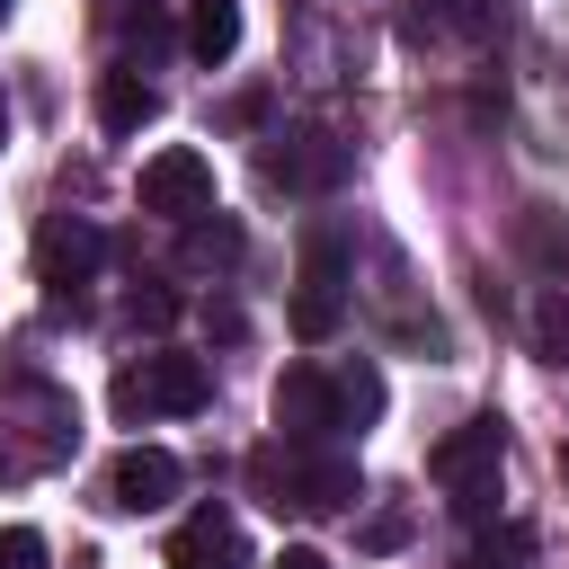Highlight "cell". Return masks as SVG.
<instances>
[{
  "mask_svg": "<svg viewBox=\"0 0 569 569\" xmlns=\"http://www.w3.org/2000/svg\"><path fill=\"white\" fill-rule=\"evenodd\" d=\"M249 320H240V302H222V293H204V338H240Z\"/></svg>",
  "mask_w": 569,
  "mask_h": 569,
  "instance_id": "cell-18",
  "label": "cell"
},
{
  "mask_svg": "<svg viewBox=\"0 0 569 569\" xmlns=\"http://www.w3.org/2000/svg\"><path fill=\"white\" fill-rule=\"evenodd\" d=\"M533 356L569 365V293H560V284H542V293H533Z\"/></svg>",
  "mask_w": 569,
  "mask_h": 569,
  "instance_id": "cell-14",
  "label": "cell"
},
{
  "mask_svg": "<svg viewBox=\"0 0 569 569\" xmlns=\"http://www.w3.org/2000/svg\"><path fill=\"white\" fill-rule=\"evenodd\" d=\"M338 311H347V258H338L329 240H311V258H302V293H293V338H329Z\"/></svg>",
  "mask_w": 569,
  "mask_h": 569,
  "instance_id": "cell-8",
  "label": "cell"
},
{
  "mask_svg": "<svg viewBox=\"0 0 569 569\" xmlns=\"http://www.w3.org/2000/svg\"><path fill=\"white\" fill-rule=\"evenodd\" d=\"M204 400H213V373H204L196 356H142V365L116 373V418H124V427H142V418H187V409H204Z\"/></svg>",
  "mask_w": 569,
  "mask_h": 569,
  "instance_id": "cell-2",
  "label": "cell"
},
{
  "mask_svg": "<svg viewBox=\"0 0 569 569\" xmlns=\"http://www.w3.org/2000/svg\"><path fill=\"white\" fill-rule=\"evenodd\" d=\"M365 542H373V551H400V542H409V516H373Z\"/></svg>",
  "mask_w": 569,
  "mask_h": 569,
  "instance_id": "cell-19",
  "label": "cell"
},
{
  "mask_svg": "<svg viewBox=\"0 0 569 569\" xmlns=\"http://www.w3.org/2000/svg\"><path fill=\"white\" fill-rule=\"evenodd\" d=\"M258 169H267L276 187H338V178H347V142H329L320 124H293V133H276V142L258 151Z\"/></svg>",
  "mask_w": 569,
  "mask_h": 569,
  "instance_id": "cell-6",
  "label": "cell"
},
{
  "mask_svg": "<svg viewBox=\"0 0 569 569\" xmlns=\"http://www.w3.org/2000/svg\"><path fill=\"white\" fill-rule=\"evenodd\" d=\"M498 462H507V427H498V418H462L453 436L427 445V471L453 489L462 516H489V507H498Z\"/></svg>",
  "mask_w": 569,
  "mask_h": 569,
  "instance_id": "cell-1",
  "label": "cell"
},
{
  "mask_svg": "<svg viewBox=\"0 0 569 569\" xmlns=\"http://www.w3.org/2000/svg\"><path fill=\"white\" fill-rule=\"evenodd\" d=\"M151 116H160V89H151L142 71H107V80H98V124H107V133H142Z\"/></svg>",
  "mask_w": 569,
  "mask_h": 569,
  "instance_id": "cell-10",
  "label": "cell"
},
{
  "mask_svg": "<svg viewBox=\"0 0 569 569\" xmlns=\"http://www.w3.org/2000/svg\"><path fill=\"white\" fill-rule=\"evenodd\" d=\"M133 196H142V213L187 222V213H204V204H213V160H204V151H187V142H169V151H151V160H142Z\"/></svg>",
  "mask_w": 569,
  "mask_h": 569,
  "instance_id": "cell-4",
  "label": "cell"
},
{
  "mask_svg": "<svg viewBox=\"0 0 569 569\" xmlns=\"http://www.w3.org/2000/svg\"><path fill=\"white\" fill-rule=\"evenodd\" d=\"M0 569H44V533L36 525H0Z\"/></svg>",
  "mask_w": 569,
  "mask_h": 569,
  "instance_id": "cell-17",
  "label": "cell"
},
{
  "mask_svg": "<svg viewBox=\"0 0 569 569\" xmlns=\"http://www.w3.org/2000/svg\"><path fill=\"white\" fill-rule=\"evenodd\" d=\"M231 258H240V222L213 213V204L187 213V267H231Z\"/></svg>",
  "mask_w": 569,
  "mask_h": 569,
  "instance_id": "cell-13",
  "label": "cell"
},
{
  "mask_svg": "<svg viewBox=\"0 0 569 569\" xmlns=\"http://www.w3.org/2000/svg\"><path fill=\"white\" fill-rule=\"evenodd\" d=\"M178 453H160V445H133V453H116V471H107V507L116 516H160L169 498H178Z\"/></svg>",
  "mask_w": 569,
  "mask_h": 569,
  "instance_id": "cell-7",
  "label": "cell"
},
{
  "mask_svg": "<svg viewBox=\"0 0 569 569\" xmlns=\"http://www.w3.org/2000/svg\"><path fill=\"white\" fill-rule=\"evenodd\" d=\"M427 18H436V27H453L462 44H480V36H489V0H427Z\"/></svg>",
  "mask_w": 569,
  "mask_h": 569,
  "instance_id": "cell-15",
  "label": "cell"
},
{
  "mask_svg": "<svg viewBox=\"0 0 569 569\" xmlns=\"http://www.w3.org/2000/svg\"><path fill=\"white\" fill-rule=\"evenodd\" d=\"M187 53H196L204 71H222V62L240 53V0H196V9H187Z\"/></svg>",
  "mask_w": 569,
  "mask_h": 569,
  "instance_id": "cell-11",
  "label": "cell"
},
{
  "mask_svg": "<svg viewBox=\"0 0 569 569\" xmlns=\"http://www.w3.org/2000/svg\"><path fill=\"white\" fill-rule=\"evenodd\" d=\"M124 311H133V329H169V320H178V293H160V284H133V293H124Z\"/></svg>",
  "mask_w": 569,
  "mask_h": 569,
  "instance_id": "cell-16",
  "label": "cell"
},
{
  "mask_svg": "<svg viewBox=\"0 0 569 569\" xmlns=\"http://www.w3.org/2000/svg\"><path fill=\"white\" fill-rule=\"evenodd\" d=\"M267 569H329V551H311V542H284Z\"/></svg>",
  "mask_w": 569,
  "mask_h": 569,
  "instance_id": "cell-21",
  "label": "cell"
},
{
  "mask_svg": "<svg viewBox=\"0 0 569 569\" xmlns=\"http://www.w3.org/2000/svg\"><path fill=\"white\" fill-rule=\"evenodd\" d=\"M0 142H9V98H0Z\"/></svg>",
  "mask_w": 569,
  "mask_h": 569,
  "instance_id": "cell-22",
  "label": "cell"
},
{
  "mask_svg": "<svg viewBox=\"0 0 569 569\" xmlns=\"http://www.w3.org/2000/svg\"><path fill=\"white\" fill-rule=\"evenodd\" d=\"M560 471H569V453H560Z\"/></svg>",
  "mask_w": 569,
  "mask_h": 569,
  "instance_id": "cell-24",
  "label": "cell"
},
{
  "mask_svg": "<svg viewBox=\"0 0 569 569\" xmlns=\"http://www.w3.org/2000/svg\"><path fill=\"white\" fill-rule=\"evenodd\" d=\"M0 18H9V0H0Z\"/></svg>",
  "mask_w": 569,
  "mask_h": 569,
  "instance_id": "cell-23",
  "label": "cell"
},
{
  "mask_svg": "<svg viewBox=\"0 0 569 569\" xmlns=\"http://www.w3.org/2000/svg\"><path fill=\"white\" fill-rule=\"evenodd\" d=\"M89 276H98V231L80 213H53L36 231V284H44V311H80L89 302Z\"/></svg>",
  "mask_w": 569,
  "mask_h": 569,
  "instance_id": "cell-3",
  "label": "cell"
},
{
  "mask_svg": "<svg viewBox=\"0 0 569 569\" xmlns=\"http://www.w3.org/2000/svg\"><path fill=\"white\" fill-rule=\"evenodd\" d=\"M329 391H338V427H373V418H382V400H391V391H382V373H373L365 356H356L347 373H329Z\"/></svg>",
  "mask_w": 569,
  "mask_h": 569,
  "instance_id": "cell-12",
  "label": "cell"
},
{
  "mask_svg": "<svg viewBox=\"0 0 569 569\" xmlns=\"http://www.w3.org/2000/svg\"><path fill=\"white\" fill-rule=\"evenodd\" d=\"M133 44H142V53L169 44V18H160V9H133Z\"/></svg>",
  "mask_w": 569,
  "mask_h": 569,
  "instance_id": "cell-20",
  "label": "cell"
},
{
  "mask_svg": "<svg viewBox=\"0 0 569 569\" xmlns=\"http://www.w3.org/2000/svg\"><path fill=\"white\" fill-rule=\"evenodd\" d=\"M240 560V525L222 507H196L178 533H169V569H231Z\"/></svg>",
  "mask_w": 569,
  "mask_h": 569,
  "instance_id": "cell-9",
  "label": "cell"
},
{
  "mask_svg": "<svg viewBox=\"0 0 569 569\" xmlns=\"http://www.w3.org/2000/svg\"><path fill=\"white\" fill-rule=\"evenodd\" d=\"M267 409H276V436H284L293 453H302V445H329V436H338V391H329V373H320V365H284V373H276V400H267Z\"/></svg>",
  "mask_w": 569,
  "mask_h": 569,
  "instance_id": "cell-5",
  "label": "cell"
}]
</instances>
